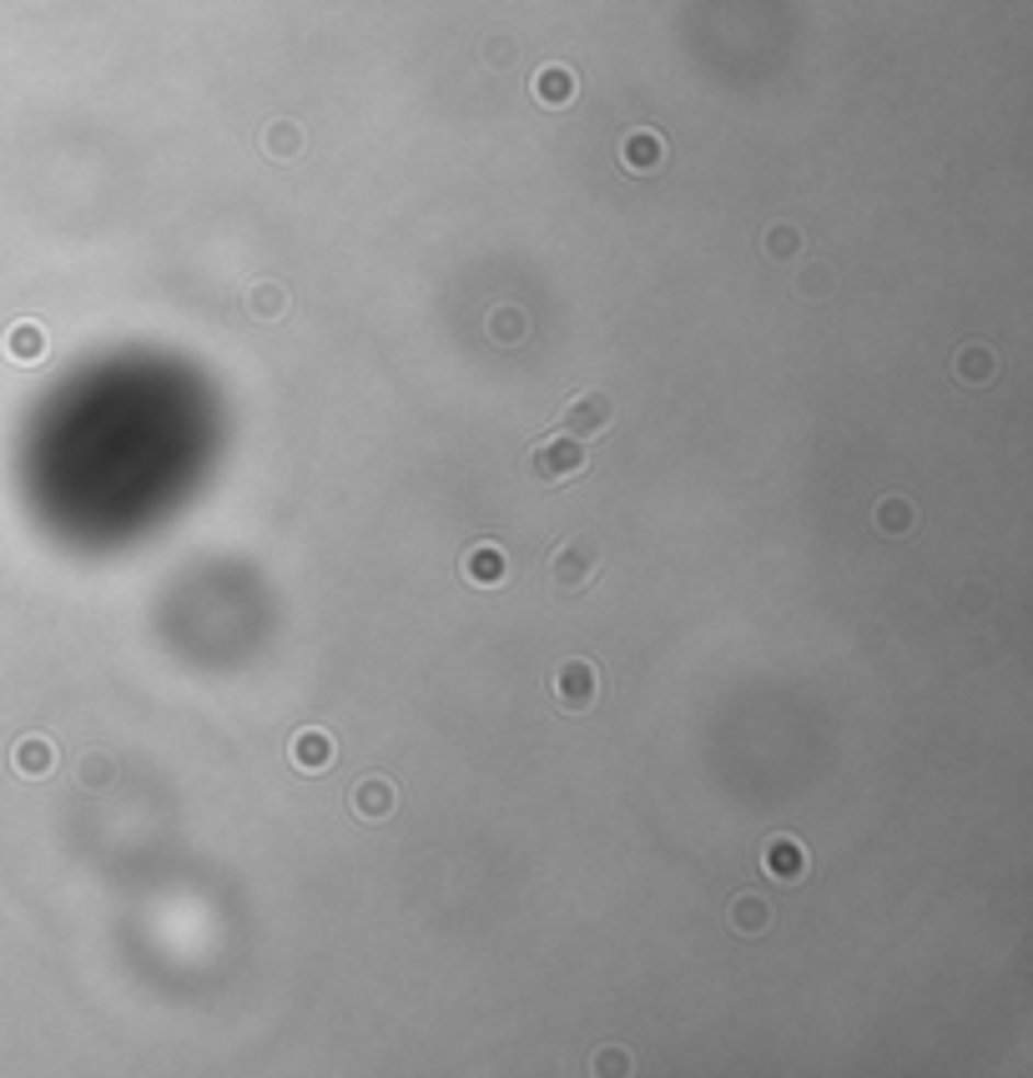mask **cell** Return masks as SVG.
<instances>
[{
  "label": "cell",
  "instance_id": "cell-1",
  "mask_svg": "<svg viewBox=\"0 0 1033 1078\" xmlns=\"http://www.w3.org/2000/svg\"><path fill=\"white\" fill-rule=\"evenodd\" d=\"M600 575H605V555H600V545L586 540V534L560 540L545 559V585L555 600H586L600 585Z\"/></svg>",
  "mask_w": 1033,
  "mask_h": 1078
},
{
  "label": "cell",
  "instance_id": "cell-2",
  "mask_svg": "<svg viewBox=\"0 0 1033 1078\" xmlns=\"http://www.w3.org/2000/svg\"><path fill=\"white\" fill-rule=\"evenodd\" d=\"M549 706L560 716H590L600 706V666L590 656H565L560 666L549 670Z\"/></svg>",
  "mask_w": 1033,
  "mask_h": 1078
},
{
  "label": "cell",
  "instance_id": "cell-3",
  "mask_svg": "<svg viewBox=\"0 0 1033 1078\" xmlns=\"http://www.w3.org/2000/svg\"><path fill=\"white\" fill-rule=\"evenodd\" d=\"M586 469H590V444H580L570 434H545L530 449V474H535V484H549V489L575 484Z\"/></svg>",
  "mask_w": 1033,
  "mask_h": 1078
},
{
  "label": "cell",
  "instance_id": "cell-4",
  "mask_svg": "<svg viewBox=\"0 0 1033 1078\" xmlns=\"http://www.w3.org/2000/svg\"><path fill=\"white\" fill-rule=\"evenodd\" d=\"M343 806H349V817L363 821V827H384V821H394V812H399V781L384 776V771H363V776L349 786Z\"/></svg>",
  "mask_w": 1033,
  "mask_h": 1078
},
{
  "label": "cell",
  "instance_id": "cell-5",
  "mask_svg": "<svg viewBox=\"0 0 1033 1078\" xmlns=\"http://www.w3.org/2000/svg\"><path fill=\"white\" fill-rule=\"evenodd\" d=\"M615 423V398L611 394H600V388H586V394H575L570 404L560 409V434L580 439V444H590V439H600L605 429Z\"/></svg>",
  "mask_w": 1033,
  "mask_h": 1078
},
{
  "label": "cell",
  "instance_id": "cell-6",
  "mask_svg": "<svg viewBox=\"0 0 1033 1078\" xmlns=\"http://www.w3.org/2000/svg\"><path fill=\"white\" fill-rule=\"evenodd\" d=\"M761 872L772 882H802L811 872V852H807V842L802 837H792V831H776V837H767L761 842Z\"/></svg>",
  "mask_w": 1033,
  "mask_h": 1078
},
{
  "label": "cell",
  "instance_id": "cell-7",
  "mask_svg": "<svg viewBox=\"0 0 1033 1078\" xmlns=\"http://www.w3.org/2000/svg\"><path fill=\"white\" fill-rule=\"evenodd\" d=\"M459 580L474 585V590H499V585L510 580V555L495 540H474L459 555Z\"/></svg>",
  "mask_w": 1033,
  "mask_h": 1078
},
{
  "label": "cell",
  "instance_id": "cell-8",
  "mask_svg": "<svg viewBox=\"0 0 1033 1078\" xmlns=\"http://www.w3.org/2000/svg\"><path fill=\"white\" fill-rule=\"evenodd\" d=\"M922 514L918 504H912V495H877L872 499V530L883 534V540H908V534H918Z\"/></svg>",
  "mask_w": 1033,
  "mask_h": 1078
},
{
  "label": "cell",
  "instance_id": "cell-9",
  "mask_svg": "<svg viewBox=\"0 0 1033 1078\" xmlns=\"http://www.w3.org/2000/svg\"><path fill=\"white\" fill-rule=\"evenodd\" d=\"M621 167L631 177H656L666 167V137L650 132V126H635L621 137Z\"/></svg>",
  "mask_w": 1033,
  "mask_h": 1078
},
{
  "label": "cell",
  "instance_id": "cell-10",
  "mask_svg": "<svg viewBox=\"0 0 1033 1078\" xmlns=\"http://www.w3.org/2000/svg\"><path fill=\"white\" fill-rule=\"evenodd\" d=\"M333 751L338 746L323 726H298L293 741H287V761H293V771H303V776H318V771L333 767Z\"/></svg>",
  "mask_w": 1033,
  "mask_h": 1078
},
{
  "label": "cell",
  "instance_id": "cell-11",
  "mask_svg": "<svg viewBox=\"0 0 1033 1078\" xmlns=\"http://www.w3.org/2000/svg\"><path fill=\"white\" fill-rule=\"evenodd\" d=\"M530 97H535L545 112H565V106L580 97V76H575L565 61H545L535 71V81H530Z\"/></svg>",
  "mask_w": 1033,
  "mask_h": 1078
},
{
  "label": "cell",
  "instance_id": "cell-12",
  "mask_svg": "<svg viewBox=\"0 0 1033 1078\" xmlns=\"http://www.w3.org/2000/svg\"><path fill=\"white\" fill-rule=\"evenodd\" d=\"M998 373H1003V359L988 343H963L953 353V384L958 388H988L998 384Z\"/></svg>",
  "mask_w": 1033,
  "mask_h": 1078
},
{
  "label": "cell",
  "instance_id": "cell-13",
  "mask_svg": "<svg viewBox=\"0 0 1033 1078\" xmlns=\"http://www.w3.org/2000/svg\"><path fill=\"white\" fill-rule=\"evenodd\" d=\"M726 922H731L736 938H767L776 922L772 912V897H761V893H736L731 907H726Z\"/></svg>",
  "mask_w": 1033,
  "mask_h": 1078
},
{
  "label": "cell",
  "instance_id": "cell-14",
  "mask_svg": "<svg viewBox=\"0 0 1033 1078\" xmlns=\"http://www.w3.org/2000/svg\"><path fill=\"white\" fill-rule=\"evenodd\" d=\"M258 147L268 161H298L308 151V132H303L293 116H273V122L258 132Z\"/></svg>",
  "mask_w": 1033,
  "mask_h": 1078
},
{
  "label": "cell",
  "instance_id": "cell-15",
  "mask_svg": "<svg viewBox=\"0 0 1033 1078\" xmlns=\"http://www.w3.org/2000/svg\"><path fill=\"white\" fill-rule=\"evenodd\" d=\"M11 767H15V776H25V781H46L50 771H56V746H50V736H41V731L15 736Z\"/></svg>",
  "mask_w": 1033,
  "mask_h": 1078
},
{
  "label": "cell",
  "instance_id": "cell-16",
  "mask_svg": "<svg viewBox=\"0 0 1033 1078\" xmlns=\"http://www.w3.org/2000/svg\"><path fill=\"white\" fill-rule=\"evenodd\" d=\"M485 333H489V343H499V348H524L530 343V313H524L520 303H499V308H489Z\"/></svg>",
  "mask_w": 1033,
  "mask_h": 1078
},
{
  "label": "cell",
  "instance_id": "cell-17",
  "mask_svg": "<svg viewBox=\"0 0 1033 1078\" xmlns=\"http://www.w3.org/2000/svg\"><path fill=\"white\" fill-rule=\"evenodd\" d=\"M46 348H50V338L36 318H21V322L5 328V359L11 363H41L46 359Z\"/></svg>",
  "mask_w": 1033,
  "mask_h": 1078
},
{
  "label": "cell",
  "instance_id": "cell-18",
  "mask_svg": "<svg viewBox=\"0 0 1033 1078\" xmlns=\"http://www.w3.org/2000/svg\"><path fill=\"white\" fill-rule=\"evenodd\" d=\"M287 308H293V298H287V287L277 283V277H262V283L248 287V313L258 322H277L287 318Z\"/></svg>",
  "mask_w": 1033,
  "mask_h": 1078
},
{
  "label": "cell",
  "instance_id": "cell-19",
  "mask_svg": "<svg viewBox=\"0 0 1033 1078\" xmlns=\"http://www.w3.org/2000/svg\"><path fill=\"white\" fill-rule=\"evenodd\" d=\"M71 771H76V781H81L87 792H106V786L116 781V761L106 757V751H97V746H87V751L71 761Z\"/></svg>",
  "mask_w": 1033,
  "mask_h": 1078
},
{
  "label": "cell",
  "instance_id": "cell-20",
  "mask_svg": "<svg viewBox=\"0 0 1033 1078\" xmlns=\"http://www.w3.org/2000/svg\"><path fill=\"white\" fill-rule=\"evenodd\" d=\"M832 287H837L832 262H807V268L792 277V293H797L802 303H827L832 298Z\"/></svg>",
  "mask_w": 1033,
  "mask_h": 1078
},
{
  "label": "cell",
  "instance_id": "cell-21",
  "mask_svg": "<svg viewBox=\"0 0 1033 1078\" xmlns=\"http://www.w3.org/2000/svg\"><path fill=\"white\" fill-rule=\"evenodd\" d=\"M590 1074H595V1078H625V1074H635V1054H631V1048H621V1043H605V1048L590 1054Z\"/></svg>",
  "mask_w": 1033,
  "mask_h": 1078
},
{
  "label": "cell",
  "instance_id": "cell-22",
  "mask_svg": "<svg viewBox=\"0 0 1033 1078\" xmlns=\"http://www.w3.org/2000/svg\"><path fill=\"white\" fill-rule=\"evenodd\" d=\"M761 252L776 258V262H792L802 252V232L792 223H772V227H767V237H761Z\"/></svg>",
  "mask_w": 1033,
  "mask_h": 1078
},
{
  "label": "cell",
  "instance_id": "cell-23",
  "mask_svg": "<svg viewBox=\"0 0 1033 1078\" xmlns=\"http://www.w3.org/2000/svg\"><path fill=\"white\" fill-rule=\"evenodd\" d=\"M485 61L495 66V71L514 66V41H510V36H489V41H485Z\"/></svg>",
  "mask_w": 1033,
  "mask_h": 1078
}]
</instances>
